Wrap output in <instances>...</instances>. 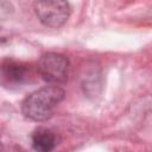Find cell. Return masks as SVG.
I'll return each mask as SVG.
<instances>
[{"instance_id":"1","label":"cell","mask_w":152,"mask_h":152,"mask_svg":"<svg viewBox=\"0 0 152 152\" xmlns=\"http://www.w3.org/2000/svg\"><path fill=\"white\" fill-rule=\"evenodd\" d=\"M64 96V89L56 84L43 87L23 100L21 113L32 121H45L52 116L55 108L63 101Z\"/></svg>"},{"instance_id":"2","label":"cell","mask_w":152,"mask_h":152,"mask_svg":"<svg viewBox=\"0 0 152 152\" xmlns=\"http://www.w3.org/2000/svg\"><path fill=\"white\" fill-rule=\"evenodd\" d=\"M33 10L38 20L51 28L62 27L71 14L70 4L66 0H34Z\"/></svg>"},{"instance_id":"5","label":"cell","mask_w":152,"mask_h":152,"mask_svg":"<svg viewBox=\"0 0 152 152\" xmlns=\"http://www.w3.org/2000/svg\"><path fill=\"white\" fill-rule=\"evenodd\" d=\"M32 147L38 152H50L57 145V135L49 128L38 127L31 135Z\"/></svg>"},{"instance_id":"4","label":"cell","mask_w":152,"mask_h":152,"mask_svg":"<svg viewBox=\"0 0 152 152\" xmlns=\"http://www.w3.org/2000/svg\"><path fill=\"white\" fill-rule=\"evenodd\" d=\"M30 65L23 62H18L14 59H4L1 64V72L4 78H6L10 83L20 84L25 82L30 75Z\"/></svg>"},{"instance_id":"3","label":"cell","mask_w":152,"mask_h":152,"mask_svg":"<svg viewBox=\"0 0 152 152\" xmlns=\"http://www.w3.org/2000/svg\"><path fill=\"white\" fill-rule=\"evenodd\" d=\"M69 65L66 56L57 52H48L40 56L37 63V72L45 82L57 86L66 82Z\"/></svg>"}]
</instances>
